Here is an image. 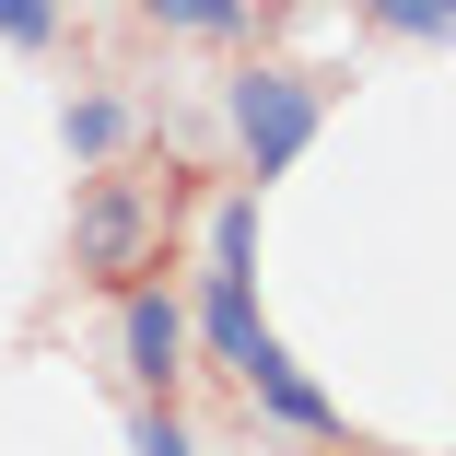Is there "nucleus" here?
<instances>
[{"mask_svg": "<svg viewBox=\"0 0 456 456\" xmlns=\"http://www.w3.org/2000/svg\"><path fill=\"white\" fill-rule=\"evenodd\" d=\"M59 36V0H0V47H47Z\"/></svg>", "mask_w": 456, "mask_h": 456, "instance_id": "obj_11", "label": "nucleus"}, {"mask_svg": "<svg viewBox=\"0 0 456 456\" xmlns=\"http://www.w3.org/2000/svg\"><path fill=\"white\" fill-rule=\"evenodd\" d=\"M362 24H387V36H410V47H444V36H456V0H362Z\"/></svg>", "mask_w": 456, "mask_h": 456, "instance_id": "obj_8", "label": "nucleus"}, {"mask_svg": "<svg viewBox=\"0 0 456 456\" xmlns=\"http://www.w3.org/2000/svg\"><path fill=\"white\" fill-rule=\"evenodd\" d=\"M234 375H246V398H257L269 421H281V433H339L328 387H305V375H293V351H281V339H257V351L234 362Z\"/></svg>", "mask_w": 456, "mask_h": 456, "instance_id": "obj_5", "label": "nucleus"}, {"mask_svg": "<svg viewBox=\"0 0 456 456\" xmlns=\"http://www.w3.org/2000/svg\"><path fill=\"white\" fill-rule=\"evenodd\" d=\"M188 339H211V362H246V351L269 339L246 257H200V305H188Z\"/></svg>", "mask_w": 456, "mask_h": 456, "instance_id": "obj_4", "label": "nucleus"}, {"mask_svg": "<svg viewBox=\"0 0 456 456\" xmlns=\"http://www.w3.org/2000/svg\"><path fill=\"white\" fill-rule=\"evenodd\" d=\"M141 12H152L164 36H211V47L246 36V0H141Z\"/></svg>", "mask_w": 456, "mask_h": 456, "instance_id": "obj_7", "label": "nucleus"}, {"mask_svg": "<svg viewBox=\"0 0 456 456\" xmlns=\"http://www.w3.org/2000/svg\"><path fill=\"white\" fill-rule=\"evenodd\" d=\"M152 200L129 188V175H94V188H82V211H70V257L94 269V281H129V269L152 257Z\"/></svg>", "mask_w": 456, "mask_h": 456, "instance_id": "obj_2", "label": "nucleus"}, {"mask_svg": "<svg viewBox=\"0 0 456 456\" xmlns=\"http://www.w3.org/2000/svg\"><path fill=\"white\" fill-rule=\"evenodd\" d=\"M129 456H200L188 410H175V398H141V410H129Z\"/></svg>", "mask_w": 456, "mask_h": 456, "instance_id": "obj_9", "label": "nucleus"}, {"mask_svg": "<svg viewBox=\"0 0 456 456\" xmlns=\"http://www.w3.org/2000/svg\"><path fill=\"white\" fill-rule=\"evenodd\" d=\"M59 141H70V164H118L129 106H118V94H70V106H59Z\"/></svg>", "mask_w": 456, "mask_h": 456, "instance_id": "obj_6", "label": "nucleus"}, {"mask_svg": "<svg viewBox=\"0 0 456 456\" xmlns=\"http://www.w3.org/2000/svg\"><path fill=\"white\" fill-rule=\"evenodd\" d=\"M246 246H257V200L234 188V200L211 211V246H200V257H246Z\"/></svg>", "mask_w": 456, "mask_h": 456, "instance_id": "obj_10", "label": "nucleus"}, {"mask_svg": "<svg viewBox=\"0 0 456 456\" xmlns=\"http://www.w3.org/2000/svg\"><path fill=\"white\" fill-rule=\"evenodd\" d=\"M118 351H129L141 398H175V375H188V293L129 281V293H118Z\"/></svg>", "mask_w": 456, "mask_h": 456, "instance_id": "obj_3", "label": "nucleus"}, {"mask_svg": "<svg viewBox=\"0 0 456 456\" xmlns=\"http://www.w3.org/2000/svg\"><path fill=\"white\" fill-rule=\"evenodd\" d=\"M223 118H234V152H246V175L269 188V175H293L305 152H316V129H328V94L305 70H234L223 82Z\"/></svg>", "mask_w": 456, "mask_h": 456, "instance_id": "obj_1", "label": "nucleus"}]
</instances>
